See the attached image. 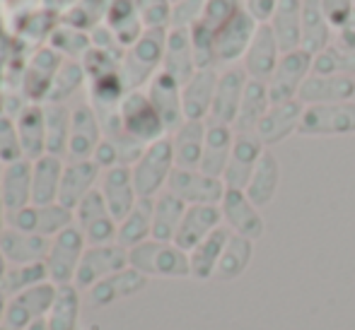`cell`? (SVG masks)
<instances>
[{
	"label": "cell",
	"instance_id": "cell-1",
	"mask_svg": "<svg viewBox=\"0 0 355 330\" xmlns=\"http://www.w3.org/2000/svg\"><path fill=\"white\" fill-rule=\"evenodd\" d=\"M169 29H145L143 37L126 48L121 61V80L128 92L141 89L143 84H150V80L162 70L164 44H167Z\"/></svg>",
	"mask_w": 355,
	"mask_h": 330
},
{
	"label": "cell",
	"instance_id": "cell-2",
	"mask_svg": "<svg viewBox=\"0 0 355 330\" xmlns=\"http://www.w3.org/2000/svg\"><path fill=\"white\" fill-rule=\"evenodd\" d=\"M128 265L148 277H191V265H189V253L182 251L177 244L167 241H148L138 244L128 251Z\"/></svg>",
	"mask_w": 355,
	"mask_h": 330
},
{
	"label": "cell",
	"instance_id": "cell-3",
	"mask_svg": "<svg viewBox=\"0 0 355 330\" xmlns=\"http://www.w3.org/2000/svg\"><path fill=\"white\" fill-rule=\"evenodd\" d=\"M174 169H177V164H174L172 138L150 143L141 154V159L131 167L138 198H157L162 188H167V181Z\"/></svg>",
	"mask_w": 355,
	"mask_h": 330
},
{
	"label": "cell",
	"instance_id": "cell-4",
	"mask_svg": "<svg viewBox=\"0 0 355 330\" xmlns=\"http://www.w3.org/2000/svg\"><path fill=\"white\" fill-rule=\"evenodd\" d=\"M119 118H121L123 131L143 145L157 143V140L167 138V135H164L167 128H164L159 113L155 111L148 92H141V89L126 92L121 107H119Z\"/></svg>",
	"mask_w": 355,
	"mask_h": 330
},
{
	"label": "cell",
	"instance_id": "cell-5",
	"mask_svg": "<svg viewBox=\"0 0 355 330\" xmlns=\"http://www.w3.org/2000/svg\"><path fill=\"white\" fill-rule=\"evenodd\" d=\"M297 133L307 135V138L353 135L355 133V102L314 104V107H304Z\"/></svg>",
	"mask_w": 355,
	"mask_h": 330
},
{
	"label": "cell",
	"instance_id": "cell-6",
	"mask_svg": "<svg viewBox=\"0 0 355 330\" xmlns=\"http://www.w3.org/2000/svg\"><path fill=\"white\" fill-rule=\"evenodd\" d=\"M75 227L85 234L87 246L116 244L119 222L114 219V214L109 212L107 200H104L99 188H94L89 196H85L83 203L75 208Z\"/></svg>",
	"mask_w": 355,
	"mask_h": 330
},
{
	"label": "cell",
	"instance_id": "cell-7",
	"mask_svg": "<svg viewBox=\"0 0 355 330\" xmlns=\"http://www.w3.org/2000/svg\"><path fill=\"white\" fill-rule=\"evenodd\" d=\"M56 287L53 282H42L32 289L8 297V311H5V330H24L32 323L42 321L51 311L53 297H56Z\"/></svg>",
	"mask_w": 355,
	"mask_h": 330
},
{
	"label": "cell",
	"instance_id": "cell-8",
	"mask_svg": "<svg viewBox=\"0 0 355 330\" xmlns=\"http://www.w3.org/2000/svg\"><path fill=\"white\" fill-rule=\"evenodd\" d=\"M128 268V248L119 244H107V246H87L83 253V261L78 265L73 284L80 292H89L104 277Z\"/></svg>",
	"mask_w": 355,
	"mask_h": 330
},
{
	"label": "cell",
	"instance_id": "cell-9",
	"mask_svg": "<svg viewBox=\"0 0 355 330\" xmlns=\"http://www.w3.org/2000/svg\"><path fill=\"white\" fill-rule=\"evenodd\" d=\"M85 248H87L85 234L80 232L75 224L63 229L58 237H53L49 256H46V261H44L49 268V279H51L53 284H73Z\"/></svg>",
	"mask_w": 355,
	"mask_h": 330
},
{
	"label": "cell",
	"instance_id": "cell-10",
	"mask_svg": "<svg viewBox=\"0 0 355 330\" xmlns=\"http://www.w3.org/2000/svg\"><path fill=\"white\" fill-rule=\"evenodd\" d=\"M164 191L174 193L187 205H220L227 186L223 178L208 176L201 169H174Z\"/></svg>",
	"mask_w": 355,
	"mask_h": 330
},
{
	"label": "cell",
	"instance_id": "cell-11",
	"mask_svg": "<svg viewBox=\"0 0 355 330\" xmlns=\"http://www.w3.org/2000/svg\"><path fill=\"white\" fill-rule=\"evenodd\" d=\"M312 53L302 51H290L283 53L278 68L273 73V77L268 80V97L271 104H285L297 99L300 87L304 84V80L312 75Z\"/></svg>",
	"mask_w": 355,
	"mask_h": 330
},
{
	"label": "cell",
	"instance_id": "cell-12",
	"mask_svg": "<svg viewBox=\"0 0 355 330\" xmlns=\"http://www.w3.org/2000/svg\"><path fill=\"white\" fill-rule=\"evenodd\" d=\"M259 29V22L244 10V5L215 32V53H218L220 66H232L239 58H244L254 34Z\"/></svg>",
	"mask_w": 355,
	"mask_h": 330
},
{
	"label": "cell",
	"instance_id": "cell-13",
	"mask_svg": "<svg viewBox=\"0 0 355 330\" xmlns=\"http://www.w3.org/2000/svg\"><path fill=\"white\" fill-rule=\"evenodd\" d=\"M220 212H223V219L227 222V229L232 234L259 241L263 237V232H266L261 212L244 191L227 188L223 196V203H220Z\"/></svg>",
	"mask_w": 355,
	"mask_h": 330
},
{
	"label": "cell",
	"instance_id": "cell-14",
	"mask_svg": "<svg viewBox=\"0 0 355 330\" xmlns=\"http://www.w3.org/2000/svg\"><path fill=\"white\" fill-rule=\"evenodd\" d=\"M263 152H266V145L259 140L257 133H234L232 154H230L227 169L223 174L225 186L244 191L252 181V174Z\"/></svg>",
	"mask_w": 355,
	"mask_h": 330
},
{
	"label": "cell",
	"instance_id": "cell-15",
	"mask_svg": "<svg viewBox=\"0 0 355 330\" xmlns=\"http://www.w3.org/2000/svg\"><path fill=\"white\" fill-rule=\"evenodd\" d=\"M247 82H249V75L244 73V68H237V66L225 68L223 73L218 75V87H215L213 109H211L208 121L234 126Z\"/></svg>",
	"mask_w": 355,
	"mask_h": 330
},
{
	"label": "cell",
	"instance_id": "cell-16",
	"mask_svg": "<svg viewBox=\"0 0 355 330\" xmlns=\"http://www.w3.org/2000/svg\"><path fill=\"white\" fill-rule=\"evenodd\" d=\"M283 51L278 46V39L273 29L266 24H259L257 34H254L252 44H249L247 53L242 58V68L249 75V80H259V82H268L273 77L281 61Z\"/></svg>",
	"mask_w": 355,
	"mask_h": 330
},
{
	"label": "cell",
	"instance_id": "cell-17",
	"mask_svg": "<svg viewBox=\"0 0 355 330\" xmlns=\"http://www.w3.org/2000/svg\"><path fill=\"white\" fill-rule=\"evenodd\" d=\"M150 284V277L143 273H138L136 268H123L119 273L104 277L102 282H97L92 289L87 292V304L92 309H107L112 304L121 302V299L136 297L141 294L145 287Z\"/></svg>",
	"mask_w": 355,
	"mask_h": 330
},
{
	"label": "cell",
	"instance_id": "cell-18",
	"mask_svg": "<svg viewBox=\"0 0 355 330\" xmlns=\"http://www.w3.org/2000/svg\"><path fill=\"white\" fill-rule=\"evenodd\" d=\"M102 140H104V131H102V123H99L97 111L89 104H78L73 109L71 140H68V157H71V162L92 159Z\"/></svg>",
	"mask_w": 355,
	"mask_h": 330
},
{
	"label": "cell",
	"instance_id": "cell-19",
	"mask_svg": "<svg viewBox=\"0 0 355 330\" xmlns=\"http://www.w3.org/2000/svg\"><path fill=\"white\" fill-rule=\"evenodd\" d=\"M99 191H102L104 200H107L109 212L114 214L116 222H121L141 198H138L136 183H133L131 167H112L102 174V181H99Z\"/></svg>",
	"mask_w": 355,
	"mask_h": 330
},
{
	"label": "cell",
	"instance_id": "cell-20",
	"mask_svg": "<svg viewBox=\"0 0 355 330\" xmlns=\"http://www.w3.org/2000/svg\"><path fill=\"white\" fill-rule=\"evenodd\" d=\"M218 227H223V212L220 205H189L184 219L179 224V232L174 237L182 251H193L206 237H211Z\"/></svg>",
	"mask_w": 355,
	"mask_h": 330
},
{
	"label": "cell",
	"instance_id": "cell-21",
	"mask_svg": "<svg viewBox=\"0 0 355 330\" xmlns=\"http://www.w3.org/2000/svg\"><path fill=\"white\" fill-rule=\"evenodd\" d=\"M355 97V77L351 75H309L300 87L297 99L304 107L314 104H338L353 102Z\"/></svg>",
	"mask_w": 355,
	"mask_h": 330
},
{
	"label": "cell",
	"instance_id": "cell-22",
	"mask_svg": "<svg viewBox=\"0 0 355 330\" xmlns=\"http://www.w3.org/2000/svg\"><path fill=\"white\" fill-rule=\"evenodd\" d=\"M148 97L153 102L155 111L159 113L164 128L167 131H177L187 118H184V107H182V84L167 75L164 70H159L148 84Z\"/></svg>",
	"mask_w": 355,
	"mask_h": 330
},
{
	"label": "cell",
	"instance_id": "cell-23",
	"mask_svg": "<svg viewBox=\"0 0 355 330\" xmlns=\"http://www.w3.org/2000/svg\"><path fill=\"white\" fill-rule=\"evenodd\" d=\"M302 113H304V104L300 99H293V102H285V104H271L266 116L257 126L259 140L266 147H273V145L288 140L293 133H297Z\"/></svg>",
	"mask_w": 355,
	"mask_h": 330
},
{
	"label": "cell",
	"instance_id": "cell-24",
	"mask_svg": "<svg viewBox=\"0 0 355 330\" xmlns=\"http://www.w3.org/2000/svg\"><path fill=\"white\" fill-rule=\"evenodd\" d=\"M218 70H196L187 84H182V107L187 121H206L211 116L215 87H218Z\"/></svg>",
	"mask_w": 355,
	"mask_h": 330
},
{
	"label": "cell",
	"instance_id": "cell-25",
	"mask_svg": "<svg viewBox=\"0 0 355 330\" xmlns=\"http://www.w3.org/2000/svg\"><path fill=\"white\" fill-rule=\"evenodd\" d=\"M97 178H102V169L94 159H83V162H71L63 169L61 178V193H58V203L66 205L68 210L78 208L85 200V196L94 191Z\"/></svg>",
	"mask_w": 355,
	"mask_h": 330
},
{
	"label": "cell",
	"instance_id": "cell-26",
	"mask_svg": "<svg viewBox=\"0 0 355 330\" xmlns=\"http://www.w3.org/2000/svg\"><path fill=\"white\" fill-rule=\"evenodd\" d=\"M0 248L10 265H29V263H44L51 248V239L42 234H27L17 229L5 227L0 232Z\"/></svg>",
	"mask_w": 355,
	"mask_h": 330
},
{
	"label": "cell",
	"instance_id": "cell-27",
	"mask_svg": "<svg viewBox=\"0 0 355 330\" xmlns=\"http://www.w3.org/2000/svg\"><path fill=\"white\" fill-rule=\"evenodd\" d=\"M63 66V58L56 48H39L34 58L29 61V68L24 73V94L32 99V104L42 102L51 92V84L56 80L58 70Z\"/></svg>",
	"mask_w": 355,
	"mask_h": 330
},
{
	"label": "cell",
	"instance_id": "cell-28",
	"mask_svg": "<svg viewBox=\"0 0 355 330\" xmlns=\"http://www.w3.org/2000/svg\"><path fill=\"white\" fill-rule=\"evenodd\" d=\"M162 70L167 75H172L179 84H187L193 77V73H196V58H193L191 32L189 29L169 27L167 44H164Z\"/></svg>",
	"mask_w": 355,
	"mask_h": 330
},
{
	"label": "cell",
	"instance_id": "cell-29",
	"mask_svg": "<svg viewBox=\"0 0 355 330\" xmlns=\"http://www.w3.org/2000/svg\"><path fill=\"white\" fill-rule=\"evenodd\" d=\"M32 169L34 162L29 159L5 164L3 176H0V196H3L8 214L32 205Z\"/></svg>",
	"mask_w": 355,
	"mask_h": 330
},
{
	"label": "cell",
	"instance_id": "cell-30",
	"mask_svg": "<svg viewBox=\"0 0 355 330\" xmlns=\"http://www.w3.org/2000/svg\"><path fill=\"white\" fill-rule=\"evenodd\" d=\"M234 145V128L225 126V123L206 121V145H203V157H201V172L208 176L223 178L225 169H227L230 154H232Z\"/></svg>",
	"mask_w": 355,
	"mask_h": 330
},
{
	"label": "cell",
	"instance_id": "cell-31",
	"mask_svg": "<svg viewBox=\"0 0 355 330\" xmlns=\"http://www.w3.org/2000/svg\"><path fill=\"white\" fill-rule=\"evenodd\" d=\"M17 135L22 154L29 162H37L46 154V116L42 104H27L17 113Z\"/></svg>",
	"mask_w": 355,
	"mask_h": 330
},
{
	"label": "cell",
	"instance_id": "cell-32",
	"mask_svg": "<svg viewBox=\"0 0 355 330\" xmlns=\"http://www.w3.org/2000/svg\"><path fill=\"white\" fill-rule=\"evenodd\" d=\"M283 53L297 51L302 44V0H281L268 19Z\"/></svg>",
	"mask_w": 355,
	"mask_h": 330
},
{
	"label": "cell",
	"instance_id": "cell-33",
	"mask_svg": "<svg viewBox=\"0 0 355 330\" xmlns=\"http://www.w3.org/2000/svg\"><path fill=\"white\" fill-rule=\"evenodd\" d=\"M63 164L61 157L44 154L34 162L32 169V205H53L58 203L61 193V178H63Z\"/></svg>",
	"mask_w": 355,
	"mask_h": 330
},
{
	"label": "cell",
	"instance_id": "cell-34",
	"mask_svg": "<svg viewBox=\"0 0 355 330\" xmlns=\"http://www.w3.org/2000/svg\"><path fill=\"white\" fill-rule=\"evenodd\" d=\"M206 145V121H184L174 131L172 149L177 169H198Z\"/></svg>",
	"mask_w": 355,
	"mask_h": 330
},
{
	"label": "cell",
	"instance_id": "cell-35",
	"mask_svg": "<svg viewBox=\"0 0 355 330\" xmlns=\"http://www.w3.org/2000/svg\"><path fill=\"white\" fill-rule=\"evenodd\" d=\"M278 186H281V164H278L276 154H273L271 149H266V152L261 154V159H259L257 169H254V174H252V181L244 188V193H247L249 200L261 210L273 203V198H276V193H278Z\"/></svg>",
	"mask_w": 355,
	"mask_h": 330
},
{
	"label": "cell",
	"instance_id": "cell-36",
	"mask_svg": "<svg viewBox=\"0 0 355 330\" xmlns=\"http://www.w3.org/2000/svg\"><path fill=\"white\" fill-rule=\"evenodd\" d=\"M230 229L218 227L211 237H206L198 244L193 251H189V265H191V277L198 282H206V279L215 277V270L223 258V251L230 241Z\"/></svg>",
	"mask_w": 355,
	"mask_h": 330
},
{
	"label": "cell",
	"instance_id": "cell-37",
	"mask_svg": "<svg viewBox=\"0 0 355 330\" xmlns=\"http://www.w3.org/2000/svg\"><path fill=\"white\" fill-rule=\"evenodd\" d=\"M334 27L329 24L327 15L319 0H302V44L300 48L312 56L331 46Z\"/></svg>",
	"mask_w": 355,
	"mask_h": 330
},
{
	"label": "cell",
	"instance_id": "cell-38",
	"mask_svg": "<svg viewBox=\"0 0 355 330\" xmlns=\"http://www.w3.org/2000/svg\"><path fill=\"white\" fill-rule=\"evenodd\" d=\"M189 205L182 198H177L174 193L162 191L155 198L153 208V239L155 241H167L174 244V237L179 232V224L184 219Z\"/></svg>",
	"mask_w": 355,
	"mask_h": 330
},
{
	"label": "cell",
	"instance_id": "cell-39",
	"mask_svg": "<svg viewBox=\"0 0 355 330\" xmlns=\"http://www.w3.org/2000/svg\"><path fill=\"white\" fill-rule=\"evenodd\" d=\"M153 208H155V198L138 200L136 208L119 222V232H116L119 246L131 251L138 244L153 239Z\"/></svg>",
	"mask_w": 355,
	"mask_h": 330
},
{
	"label": "cell",
	"instance_id": "cell-40",
	"mask_svg": "<svg viewBox=\"0 0 355 330\" xmlns=\"http://www.w3.org/2000/svg\"><path fill=\"white\" fill-rule=\"evenodd\" d=\"M107 22L123 48H131L145 32L136 0H112L107 10Z\"/></svg>",
	"mask_w": 355,
	"mask_h": 330
},
{
	"label": "cell",
	"instance_id": "cell-41",
	"mask_svg": "<svg viewBox=\"0 0 355 330\" xmlns=\"http://www.w3.org/2000/svg\"><path fill=\"white\" fill-rule=\"evenodd\" d=\"M271 109V97H268V82L249 80L244 89L242 104H239L237 121H234V133H257V126L266 111Z\"/></svg>",
	"mask_w": 355,
	"mask_h": 330
},
{
	"label": "cell",
	"instance_id": "cell-42",
	"mask_svg": "<svg viewBox=\"0 0 355 330\" xmlns=\"http://www.w3.org/2000/svg\"><path fill=\"white\" fill-rule=\"evenodd\" d=\"M80 289L75 284H58L51 311L46 316L49 330H75L80 328Z\"/></svg>",
	"mask_w": 355,
	"mask_h": 330
},
{
	"label": "cell",
	"instance_id": "cell-43",
	"mask_svg": "<svg viewBox=\"0 0 355 330\" xmlns=\"http://www.w3.org/2000/svg\"><path fill=\"white\" fill-rule=\"evenodd\" d=\"M254 256V241L247 237H239V234H230V241L223 251V258L215 270V277L220 282H232V279L242 277L247 273L249 263Z\"/></svg>",
	"mask_w": 355,
	"mask_h": 330
},
{
	"label": "cell",
	"instance_id": "cell-44",
	"mask_svg": "<svg viewBox=\"0 0 355 330\" xmlns=\"http://www.w3.org/2000/svg\"><path fill=\"white\" fill-rule=\"evenodd\" d=\"M44 116H46V154L63 157V154H68L73 111L66 104H46Z\"/></svg>",
	"mask_w": 355,
	"mask_h": 330
},
{
	"label": "cell",
	"instance_id": "cell-45",
	"mask_svg": "<svg viewBox=\"0 0 355 330\" xmlns=\"http://www.w3.org/2000/svg\"><path fill=\"white\" fill-rule=\"evenodd\" d=\"M314 75H351L355 77V51L343 48L341 44H331L312 58Z\"/></svg>",
	"mask_w": 355,
	"mask_h": 330
},
{
	"label": "cell",
	"instance_id": "cell-46",
	"mask_svg": "<svg viewBox=\"0 0 355 330\" xmlns=\"http://www.w3.org/2000/svg\"><path fill=\"white\" fill-rule=\"evenodd\" d=\"M42 282H51L49 279V268L46 263H29V265H10L8 275L3 279V292L8 297L24 292V289H32Z\"/></svg>",
	"mask_w": 355,
	"mask_h": 330
},
{
	"label": "cell",
	"instance_id": "cell-47",
	"mask_svg": "<svg viewBox=\"0 0 355 330\" xmlns=\"http://www.w3.org/2000/svg\"><path fill=\"white\" fill-rule=\"evenodd\" d=\"M85 77H87V75H85L83 63L63 61V66L58 70L56 80H53V84H51V92H49L46 102L49 104H66L68 99L83 87Z\"/></svg>",
	"mask_w": 355,
	"mask_h": 330
},
{
	"label": "cell",
	"instance_id": "cell-48",
	"mask_svg": "<svg viewBox=\"0 0 355 330\" xmlns=\"http://www.w3.org/2000/svg\"><path fill=\"white\" fill-rule=\"evenodd\" d=\"M189 32H191V46H193V58H196V70H211L218 66L213 29L203 22H196Z\"/></svg>",
	"mask_w": 355,
	"mask_h": 330
},
{
	"label": "cell",
	"instance_id": "cell-49",
	"mask_svg": "<svg viewBox=\"0 0 355 330\" xmlns=\"http://www.w3.org/2000/svg\"><path fill=\"white\" fill-rule=\"evenodd\" d=\"M51 48H56L58 53H68V56H85L92 48V39L75 27H61L51 34Z\"/></svg>",
	"mask_w": 355,
	"mask_h": 330
},
{
	"label": "cell",
	"instance_id": "cell-50",
	"mask_svg": "<svg viewBox=\"0 0 355 330\" xmlns=\"http://www.w3.org/2000/svg\"><path fill=\"white\" fill-rule=\"evenodd\" d=\"M145 29H169L172 22V0H136Z\"/></svg>",
	"mask_w": 355,
	"mask_h": 330
},
{
	"label": "cell",
	"instance_id": "cell-51",
	"mask_svg": "<svg viewBox=\"0 0 355 330\" xmlns=\"http://www.w3.org/2000/svg\"><path fill=\"white\" fill-rule=\"evenodd\" d=\"M17 159H24L17 135V121L0 113V164H12Z\"/></svg>",
	"mask_w": 355,
	"mask_h": 330
},
{
	"label": "cell",
	"instance_id": "cell-52",
	"mask_svg": "<svg viewBox=\"0 0 355 330\" xmlns=\"http://www.w3.org/2000/svg\"><path fill=\"white\" fill-rule=\"evenodd\" d=\"M206 12V0H177L172 3V22L174 29H191L196 22H201Z\"/></svg>",
	"mask_w": 355,
	"mask_h": 330
},
{
	"label": "cell",
	"instance_id": "cell-53",
	"mask_svg": "<svg viewBox=\"0 0 355 330\" xmlns=\"http://www.w3.org/2000/svg\"><path fill=\"white\" fill-rule=\"evenodd\" d=\"M319 3L334 29H341L355 12V0H319Z\"/></svg>",
	"mask_w": 355,
	"mask_h": 330
},
{
	"label": "cell",
	"instance_id": "cell-54",
	"mask_svg": "<svg viewBox=\"0 0 355 330\" xmlns=\"http://www.w3.org/2000/svg\"><path fill=\"white\" fill-rule=\"evenodd\" d=\"M281 0H242L244 10L257 19L259 24H266L271 19V15L276 12V5Z\"/></svg>",
	"mask_w": 355,
	"mask_h": 330
},
{
	"label": "cell",
	"instance_id": "cell-55",
	"mask_svg": "<svg viewBox=\"0 0 355 330\" xmlns=\"http://www.w3.org/2000/svg\"><path fill=\"white\" fill-rule=\"evenodd\" d=\"M336 44H341L343 48L355 51V12L348 17V22L341 29H336Z\"/></svg>",
	"mask_w": 355,
	"mask_h": 330
},
{
	"label": "cell",
	"instance_id": "cell-56",
	"mask_svg": "<svg viewBox=\"0 0 355 330\" xmlns=\"http://www.w3.org/2000/svg\"><path fill=\"white\" fill-rule=\"evenodd\" d=\"M8 270H10V263H8V258H5L3 248H0V287H3V279H5V275H8Z\"/></svg>",
	"mask_w": 355,
	"mask_h": 330
},
{
	"label": "cell",
	"instance_id": "cell-57",
	"mask_svg": "<svg viewBox=\"0 0 355 330\" xmlns=\"http://www.w3.org/2000/svg\"><path fill=\"white\" fill-rule=\"evenodd\" d=\"M5 311H8V294L0 289V328H3V323H5Z\"/></svg>",
	"mask_w": 355,
	"mask_h": 330
},
{
	"label": "cell",
	"instance_id": "cell-58",
	"mask_svg": "<svg viewBox=\"0 0 355 330\" xmlns=\"http://www.w3.org/2000/svg\"><path fill=\"white\" fill-rule=\"evenodd\" d=\"M8 227V210H5V203H3V196H0V232Z\"/></svg>",
	"mask_w": 355,
	"mask_h": 330
},
{
	"label": "cell",
	"instance_id": "cell-59",
	"mask_svg": "<svg viewBox=\"0 0 355 330\" xmlns=\"http://www.w3.org/2000/svg\"><path fill=\"white\" fill-rule=\"evenodd\" d=\"M24 330H49V323H46V318H42V321L32 323V326H27Z\"/></svg>",
	"mask_w": 355,
	"mask_h": 330
},
{
	"label": "cell",
	"instance_id": "cell-60",
	"mask_svg": "<svg viewBox=\"0 0 355 330\" xmlns=\"http://www.w3.org/2000/svg\"><path fill=\"white\" fill-rule=\"evenodd\" d=\"M75 330H83V328H75Z\"/></svg>",
	"mask_w": 355,
	"mask_h": 330
},
{
	"label": "cell",
	"instance_id": "cell-61",
	"mask_svg": "<svg viewBox=\"0 0 355 330\" xmlns=\"http://www.w3.org/2000/svg\"><path fill=\"white\" fill-rule=\"evenodd\" d=\"M172 3H177V0H172Z\"/></svg>",
	"mask_w": 355,
	"mask_h": 330
},
{
	"label": "cell",
	"instance_id": "cell-62",
	"mask_svg": "<svg viewBox=\"0 0 355 330\" xmlns=\"http://www.w3.org/2000/svg\"><path fill=\"white\" fill-rule=\"evenodd\" d=\"M0 330H5V328H0Z\"/></svg>",
	"mask_w": 355,
	"mask_h": 330
}]
</instances>
